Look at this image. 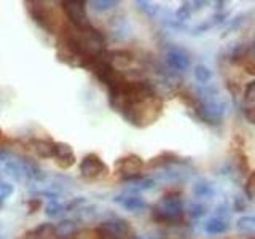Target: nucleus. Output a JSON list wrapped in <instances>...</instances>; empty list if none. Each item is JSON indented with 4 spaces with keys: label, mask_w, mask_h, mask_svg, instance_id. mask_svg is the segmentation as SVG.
<instances>
[{
    "label": "nucleus",
    "mask_w": 255,
    "mask_h": 239,
    "mask_svg": "<svg viewBox=\"0 0 255 239\" xmlns=\"http://www.w3.org/2000/svg\"><path fill=\"white\" fill-rule=\"evenodd\" d=\"M183 211V201L179 196H164L153 211V219L156 222H174L177 220Z\"/></svg>",
    "instance_id": "obj_1"
},
{
    "label": "nucleus",
    "mask_w": 255,
    "mask_h": 239,
    "mask_svg": "<svg viewBox=\"0 0 255 239\" xmlns=\"http://www.w3.org/2000/svg\"><path fill=\"white\" fill-rule=\"evenodd\" d=\"M115 167H117V172L123 175V180L137 182L142 179L140 171L143 167V161L137 155H129L125 158H120L115 163Z\"/></svg>",
    "instance_id": "obj_2"
},
{
    "label": "nucleus",
    "mask_w": 255,
    "mask_h": 239,
    "mask_svg": "<svg viewBox=\"0 0 255 239\" xmlns=\"http://www.w3.org/2000/svg\"><path fill=\"white\" fill-rule=\"evenodd\" d=\"M80 172L86 179H98L109 172V167L98 155L90 153L80 161Z\"/></svg>",
    "instance_id": "obj_3"
},
{
    "label": "nucleus",
    "mask_w": 255,
    "mask_h": 239,
    "mask_svg": "<svg viewBox=\"0 0 255 239\" xmlns=\"http://www.w3.org/2000/svg\"><path fill=\"white\" fill-rule=\"evenodd\" d=\"M86 3L85 2H62V8L66 11L70 24L75 29H85L91 26L86 16Z\"/></svg>",
    "instance_id": "obj_4"
},
{
    "label": "nucleus",
    "mask_w": 255,
    "mask_h": 239,
    "mask_svg": "<svg viewBox=\"0 0 255 239\" xmlns=\"http://www.w3.org/2000/svg\"><path fill=\"white\" fill-rule=\"evenodd\" d=\"M24 5L27 6V11L32 16V19H34L43 30H46L48 34H53L54 27H53V22H51V16L46 11L43 3L42 2H26Z\"/></svg>",
    "instance_id": "obj_5"
},
{
    "label": "nucleus",
    "mask_w": 255,
    "mask_h": 239,
    "mask_svg": "<svg viewBox=\"0 0 255 239\" xmlns=\"http://www.w3.org/2000/svg\"><path fill=\"white\" fill-rule=\"evenodd\" d=\"M164 61L167 64V67L172 70H177V72L187 70L191 64L188 54L185 51L179 50V48H171V50H167L164 54Z\"/></svg>",
    "instance_id": "obj_6"
},
{
    "label": "nucleus",
    "mask_w": 255,
    "mask_h": 239,
    "mask_svg": "<svg viewBox=\"0 0 255 239\" xmlns=\"http://www.w3.org/2000/svg\"><path fill=\"white\" fill-rule=\"evenodd\" d=\"M54 158L56 163H58L59 167L62 169H67V167L75 164V155L74 150L69 145V143L64 142H56V151H54Z\"/></svg>",
    "instance_id": "obj_7"
},
{
    "label": "nucleus",
    "mask_w": 255,
    "mask_h": 239,
    "mask_svg": "<svg viewBox=\"0 0 255 239\" xmlns=\"http://www.w3.org/2000/svg\"><path fill=\"white\" fill-rule=\"evenodd\" d=\"M101 228L109 231V233L114 235L117 239H126L128 236L131 235V228H129V225H128V222L123 220V219H118V217L104 222L101 225Z\"/></svg>",
    "instance_id": "obj_8"
},
{
    "label": "nucleus",
    "mask_w": 255,
    "mask_h": 239,
    "mask_svg": "<svg viewBox=\"0 0 255 239\" xmlns=\"http://www.w3.org/2000/svg\"><path fill=\"white\" fill-rule=\"evenodd\" d=\"M114 203H118L122 204L126 211H131V212H137L140 209H145L147 207V203L145 199H142L140 196H135V195H129V196H123L120 195L117 198H114Z\"/></svg>",
    "instance_id": "obj_9"
},
{
    "label": "nucleus",
    "mask_w": 255,
    "mask_h": 239,
    "mask_svg": "<svg viewBox=\"0 0 255 239\" xmlns=\"http://www.w3.org/2000/svg\"><path fill=\"white\" fill-rule=\"evenodd\" d=\"M244 115L251 123H255V82L246 86L244 94Z\"/></svg>",
    "instance_id": "obj_10"
},
{
    "label": "nucleus",
    "mask_w": 255,
    "mask_h": 239,
    "mask_svg": "<svg viewBox=\"0 0 255 239\" xmlns=\"http://www.w3.org/2000/svg\"><path fill=\"white\" fill-rule=\"evenodd\" d=\"M32 145H34L35 153L40 158H54L56 151V142L46 140V139H32Z\"/></svg>",
    "instance_id": "obj_11"
},
{
    "label": "nucleus",
    "mask_w": 255,
    "mask_h": 239,
    "mask_svg": "<svg viewBox=\"0 0 255 239\" xmlns=\"http://www.w3.org/2000/svg\"><path fill=\"white\" fill-rule=\"evenodd\" d=\"M56 239H77V223L74 220H62L56 225Z\"/></svg>",
    "instance_id": "obj_12"
},
{
    "label": "nucleus",
    "mask_w": 255,
    "mask_h": 239,
    "mask_svg": "<svg viewBox=\"0 0 255 239\" xmlns=\"http://www.w3.org/2000/svg\"><path fill=\"white\" fill-rule=\"evenodd\" d=\"M230 228V223L225 217H212L206 222L204 230L207 235H220V233H225V231Z\"/></svg>",
    "instance_id": "obj_13"
},
{
    "label": "nucleus",
    "mask_w": 255,
    "mask_h": 239,
    "mask_svg": "<svg viewBox=\"0 0 255 239\" xmlns=\"http://www.w3.org/2000/svg\"><path fill=\"white\" fill-rule=\"evenodd\" d=\"M19 163H21V167H22V174L26 175V177H29L32 180H43L45 179L43 171L40 169L35 163L29 161V158H21Z\"/></svg>",
    "instance_id": "obj_14"
},
{
    "label": "nucleus",
    "mask_w": 255,
    "mask_h": 239,
    "mask_svg": "<svg viewBox=\"0 0 255 239\" xmlns=\"http://www.w3.org/2000/svg\"><path fill=\"white\" fill-rule=\"evenodd\" d=\"M193 195L199 199L212 198L215 195V188L211 182H207L204 179H199L198 182H195V185H193Z\"/></svg>",
    "instance_id": "obj_15"
},
{
    "label": "nucleus",
    "mask_w": 255,
    "mask_h": 239,
    "mask_svg": "<svg viewBox=\"0 0 255 239\" xmlns=\"http://www.w3.org/2000/svg\"><path fill=\"white\" fill-rule=\"evenodd\" d=\"M193 75L199 85H209V82L214 77V72L211 67H207L206 64H198L193 69Z\"/></svg>",
    "instance_id": "obj_16"
},
{
    "label": "nucleus",
    "mask_w": 255,
    "mask_h": 239,
    "mask_svg": "<svg viewBox=\"0 0 255 239\" xmlns=\"http://www.w3.org/2000/svg\"><path fill=\"white\" fill-rule=\"evenodd\" d=\"M236 230L241 233H255V217H241L236 220Z\"/></svg>",
    "instance_id": "obj_17"
},
{
    "label": "nucleus",
    "mask_w": 255,
    "mask_h": 239,
    "mask_svg": "<svg viewBox=\"0 0 255 239\" xmlns=\"http://www.w3.org/2000/svg\"><path fill=\"white\" fill-rule=\"evenodd\" d=\"M110 56H114L110 61L112 62H118V66L120 67H126V66H129L131 61H132V56L131 53H128V51H114V53H110ZM109 61V62H110Z\"/></svg>",
    "instance_id": "obj_18"
},
{
    "label": "nucleus",
    "mask_w": 255,
    "mask_h": 239,
    "mask_svg": "<svg viewBox=\"0 0 255 239\" xmlns=\"http://www.w3.org/2000/svg\"><path fill=\"white\" fill-rule=\"evenodd\" d=\"M191 11H193V8H191V2H183L179 10L175 11V19L180 21V22H185L191 18Z\"/></svg>",
    "instance_id": "obj_19"
},
{
    "label": "nucleus",
    "mask_w": 255,
    "mask_h": 239,
    "mask_svg": "<svg viewBox=\"0 0 255 239\" xmlns=\"http://www.w3.org/2000/svg\"><path fill=\"white\" fill-rule=\"evenodd\" d=\"M90 5L96 11H106V10H110V8L117 6L118 2L117 0H91Z\"/></svg>",
    "instance_id": "obj_20"
},
{
    "label": "nucleus",
    "mask_w": 255,
    "mask_h": 239,
    "mask_svg": "<svg viewBox=\"0 0 255 239\" xmlns=\"http://www.w3.org/2000/svg\"><path fill=\"white\" fill-rule=\"evenodd\" d=\"M135 5L139 6V10H142L145 14L151 16V18L158 14V6L155 3H151V2H147V0H143V2H142V0H137Z\"/></svg>",
    "instance_id": "obj_21"
},
{
    "label": "nucleus",
    "mask_w": 255,
    "mask_h": 239,
    "mask_svg": "<svg viewBox=\"0 0 255 239\" xmlns=\"http://www.w3.org/2000/svg\"><path fill=\"white\" fill-rule=\"evenodd\" d=\"M244 18H246V14H244V13H241V14H238L235 19H231V21H230V24L225 27V30H223L222 37H227V35H230V34H231V32H235V30H236V29L243 24Z\"/></svg>",
    "instance_id": "obj_22"
},
{
    "label": "nucleus",
    "mask_w": 255,
    "mask_h": 239,
    "mask_svg": "<svg viewBox=\"0 0 255 239\" xmlns=\"http://www.w3.org/2000/svg\"><path fill=\"white\" fill-rule=\"evenodd\" d=\"M134 191H145V190H151L155 185H156V182L153 180V179H150V177H142L140 180H137V182H134Z\"/></svg>",
    "instance_id": "obj_23"
},
{
    "label": "nucleus",
    "mask_w": 255,
    "mask_h": 239,
    "mask_svg": "<svg viewBox=\"0 0 255 239\" xmlns=\"http://www.w3.org/2000/svg\"><path fill=\"white\" fill-rule=\"evenodd\" d=\"M6 169L10 171V174L13 175L14 179H21V172H22V167H21V163L19 161H13V159H8L5 163Z\"/></svg>",
    "instance_id": "obj_24"
},
{
    "label": "nucleus",
    "mask_w": 255,
    "mask_h": 239,
    "mask_svg": "<svg viewBox=\"0 0 255 239\" xmlns=\"http://www.w3.org/2000/svg\"><path fill=\"white\" fill-rule=\"evenodd\" d=\"M188 214L191 215L193 219H199V217H203V215L207 214V207L201 203H195V204H191L190 206V211Z\"/></svg>",
    "instance_id": "obj_25"
},
{
    "label": "nucleus",
    "mask_w": 255,
    "mask_h": 239,
    "mask_svg": "<svg viewBox=\"0 0 255 239\" xmlns=\"http://www.w3.org/2000/svg\"><path fill=\"white\" fill-rule=\"evenodd\" d=\"M13 191H14V188H13L11 183H8V182H0V207H2L3 201H5V199H6L8 196L13 195Z\"/></svg>",
    "instance_id": "obj_26"
},
{
    "label": "nucleus",
    "mask_w": 255,
    "mask_h": 239,
    "mask_svg": "<svg viewBox=\"0 0 255 239\" xmlns=\"http://www.w3.org/2000/svg\"><path fill=\"white\" fill-rule=\"evenodd\" d=\"M61 212H64V211H62V206L58 201H51L46 206V211H45V214L48 215V217H58Z\"/></svg>",
    "instance_id": "obj_27"
},
{
    "label": "nucleus",
    "mask_w": 255,
    "mask_h": 239,
    "mask_svg": "<svg viewBox=\"0 0 255 239\" xmlns=\"http://www.w3.org/2000/svg\"><path fill=\"white\" fill-rule=\"evenodd\" d=\"M85 201H86L85 198H75V199H72V201H69V203L64 204V206H62V211H64V212H72V211H75L78 206H82Z\"/></svg>",
    "instance_id": "obj_28"
},
{
    "label": "nucleus",
    "mask_w": 255,
    "mask_h": 239,
    "mask_svg": "<svg viewBox=\"0 0 255 239\" xmlns=\"http://www.w3.org/2000/svg\"><path fill=\"white\" fill-rule=\"evenodd\" d=\"M26 206H27L29 214H35L40 207H42V199H40V198H30L26 201Z\"/></svg>",
    "instance_id": "obj_29"
},
{
    "label": "nucleus",
    "mask_w": 255,
    "mask_h": 239,
    "mask_svg": "<svg viewBox=\"0 0 255 239\" xmlns=\"http://www.w3.org/2000/svg\"><path fill=\"white\" fill-rule=\"evenodd\" d=\"M246 195L249 198H255V172L251 174L246 182Z\"/></svg>",
    "instance_id": "obj_30"
},
{
    "label": "nucleus",
    "mask_w": 255,
    "mask_h": 239,
    "mask_svg": "<svg viewBox=\"0 0 255 239\" xmlns=\"http://www.w3.org/2000/svg\"><path fill=\"white\" fill-rule=\"evenodd\" d=\"M230 16V13L228 11H222V13H215V14H212V18H211V22H212V26H219V24H223L227 21V18Z\"/></svg>",
    "instance_id": "obj_31"
},
{
    "label": "nucleus",
    "mask_w": 255,
    "mask_h": 239,
    "mask_svg": "<svg viewBox=\"0 0 255 239\" xmlns=\"http://www.w3.org/2000/svg\"><path fill=\"white\" fill-rule=\"evenodd\" d=\"M246 209H247V203H246L244 198H241V196L233 198V211H236V212H244Z\"/></svg>",
    "instance_id": "obj_32"
},
{
    "label": "nucleus",
    "mask_w": 255,
    "mask_h": 239,
    "mask_svg": "<svg viewBox=\"0 0 255 239\" xmlns=\"http://www.w3.org/2000/svg\"><path fill=\"white\" fill-rule=\"evenodd\" d=\"M211 27H214L212 26V22H211V19L209 21H204V22H201V24H199V26H196L195 29H193V34H203V32H207V30H209Z\"/></svg>",
    "instance_id": "obj_33"
},
{
    "label": "nucleus",
    "mask_w": 255,
    "mask_h": 239,
    "mask_svg": "<svg viewBox=\"0 0 255 239\" xmlns=\"http://www.w3.org/2000/svg\"><path fill=\"white\" fill-rule=\"evenodd\" d=\"M0 161H3V163L8 161V151L3 147H0Z\"/></svg>",
    "instance_id": "obj_34"
},
{
    "label": "nucleus",
    "mask_w": 255,
    "mask_h": 239,
    "mask_svg": "<svg viewBox=\"0 0 255 239\" xmlns=\"http://www.w3.org/2000/svg\"><path fill=\"white\" fill-rule=\"evenodd\" d=\"M204 5H207V2H191V8H193L195 11L201 10V8H203Z\"/></svg>",
    "instance_id": "obj_35"
},
{
    "label": "nucleus",
    "mask_w": 255,
    "mask_h": 239,
    "mask_svg": "<svg viewBox=\"0 0 255 239\" xmlns=\"http://www.w3.org/2000/svg\"><path fill=\"white\" fill-rule=\"evenodd\" d=\"M0 134H2V129H0Z\"/></svg>",
    "instance_id": "obj_36"
},
{
    "label": "nucleus",
    "mask_w": 255,
    "mask_h": 239,
    "mask_svg": "<svg viewBox=\"0 0 255 239\" xmlns=\"http://www.w3.org/2000/svg\"><path fill=\"white\" fill-rule=\"evenodd\" d=\"M0 239H2V235H0Z\"/></svg>",
    "instance_id": "obj_37"
}]
</instances>
